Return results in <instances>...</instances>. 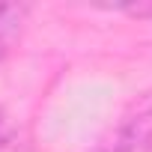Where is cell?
<instances>
[{
    "mask_svg": "<svg viewBox=\"0 0 152 152\" xmlns=\"http://www.w3.org/2000/svg\"><path fill=\"white\" fill-rule=\"evenodd\" d=\"M146 149H152V93L131 107V113L116 128L113 140L102 146V152H146Z\"/></svg>",
    "mask_w": 152,
    "mask_h": 152,
    "instance_id": "1",
    "label": "cell"
},
{
    "mask_svg": "<svg viewBox=\"0 0 152 152\" xmlns=\"http://www.w3.org/2000/svg\"><path fill=\"white\" fill-rule=\"evenodd\" d=\"M27 6L18 3H0V63L6 60V54L12 51V45L18 42L24 21H27Z\"/></svg>",
    "mask_w": 152,
    "mask_h": 152,
    "instance_id": "2",
    "label": "cell"
},
{
    "mask_svg": "<svg viewBox=\"0 0 152 152\" xmlns=\"http://www.w3.org/2000/svg\"><path fill=\"white\" fill-rule=\"evenodd\" d=\"M6 137H9V119H6L3 110H0V143H6Z\"/></svg>",
    "mask_w": 152,
    "mask_h": 152,
    "instance_id": "3",
    "label": "cell"
}]
</instances>
